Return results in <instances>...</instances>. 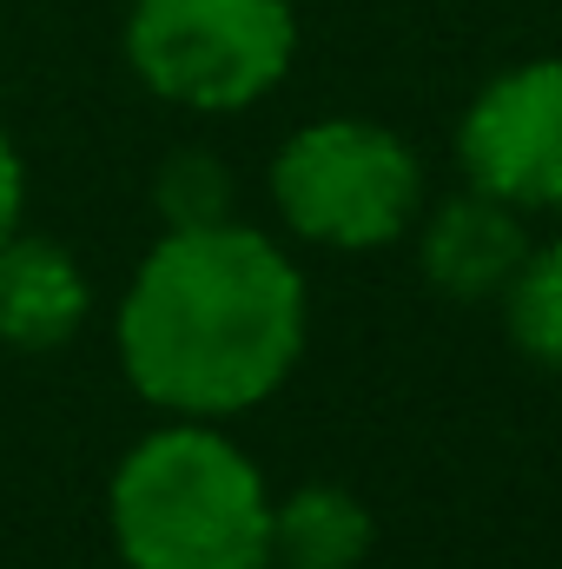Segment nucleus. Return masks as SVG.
Returning a JSON list of instances; mask_svg holds the SVG:
<instances>
[{"label": "nucleus", "instance_id": "nucleus-1", "mask_svg": "<svg viewBox=\"0 0 562 569\" xmlns=\"http://www.w3.org/2000/svg\"><path fill=\"white\" fill-rule=\"evenodd\" d=\"M304 279L239 219L165 232L120 298V365L145 405L225 425L265 405L304 351Z\"/></svg>", "mask_w": 562, "mask_h": 569}, {"label": "nucleus", "instance_id": "nucleus-2", "mask_svg": "<svg viewBox=\"0 0 562 569\" xmlns=\"http://www.w3.org/2000/svg\"><path fill=\"white\" fill-rule=\"evenodd\" d=\"M107 523L127 569H272V490L205 418L145 430L120 457Z\"/></svg>", "mask_w": 562, "mask_h": 569}, {"label": "nucleus", "instance_id": "nucleus-3", "mask_svg": "<svg viewBox=\"0 0 562 569\" xmlns=\"http://www.w3.org/2000/svg\"><path fill=\"white\" fill-rule=\"evenodd\" d=\"M272 206L304 246L378 252L418 226L423 166L378 120H318L279 146Z\"/></svg>", "mask_w": 562, "mask_h": 569}, {"label": "nucleus", "instance_id": "nucleus-4", "mask_svg": "<svg viewBox=\"0 0 562 569\" xmlns=\"http://www.w3.org/2000/svg\"><path fill=\"white\" fill-rule=\"evenodd\" d=\"M291 0H133L127 60L145 93L192 113H239L291 73Z\"/></svg>", "mask_w": 562, "mask_h": 569}, {"label": "nucleus", "instance_id": "nucleus-5", "mask_svg": "<svg viewBox=\"0 0 562 569\" xmlns=\"http://www.w3.org/2000/svg\"><path fill=\"white\" fill-rule=\"evenodd\" d=\"M456 159L476 192L516 212L562 206V60L503 67L463 113Z\"/></svg>", "mask_w": 562, "mask_h": 569}, {"label": "nucleus", "instance_id": "nucleus-6", "mask_svg": "<svg viewBox=\"0 0 562 569\" xmlns=\"http://www.w3.org/2000/svg\"><path fill=\"white\" fill-rule=\"evenodd\" d=\"M411 232H418L423 279L443 298H503V284L516 279V266L530 259L516 206H503L496 192H476V186L443 199L430 219L418 212Z\"/></svg>", "mask_w": 562, "mask_h": 569}, {"label": "nucleus", "instance_id": "nucleus-7", "mask_svg": "<svg viewBox=\"0 0 562 569\" xmlns=\"http://www.w3.org/2000/svg\"><path fill=\"white\" fill-rule=\"evenodd\" d=\"M93 311V284L80 259L40 232L0 239V345L7 351H60L80 338Z\"/></svg>", "mask_w": 562, "mask_h": 569}, {"label": "nucleus", "instance_id": "nucleus-8", "mask_svg": "<svg viewBox=\"0 0 562 569\" xmlns=\"http://www.w3.org/2000/svg\"><path fill=\"white\" fill-rule=\"evenodd\" d=\"M371 510L338 483H304L272 503V563L279 569H358L371 557Z\"/></svg>", "mask_w": 562, "mask_h": 569}, {"label": "nucleus", "instance_id": "nucleus-9", "mask_svg": "<svg viewBox=\"0 0 562 569\" xmlns=\"http://www.w3.org/2000/svg\"><path fill=\"white\" fill-rule=\"evenodd\" d=\"M503 318H510V338L523 358L562 371V239L530 246L516 279L503 284Z\"/></svg>", "mask_w": 562, "mask_h": 569}, {"label": "nucleus", "instance_id": "nucleus-10", "mask_svg": "<svg viewBox=\"0 0 562 569\" xmlns=\"http://www.w3.org/2000/svg\"><path fill=\"white\" fill-rule=\"evenodd\" d=\"M152 206L165 212V232H185V226H219L232 219V166L219 152H165L159 179H152Z\"/></svg>", "mask_w": 562, "mask_h": 569}, {"label": "nucleus", "instance_id": "nucleus-11", "mask_svg": "<svg viewBox=\"0 0 562 569\" xmlns=\"http://www.w3.org/2000/svg\"><path fill=\"white\" fill-rule=\"evenodd\" d=\"M20 206H27V166H20V146L0 127V239L20 232Z\"/></svg>", "mask_w": 562, "mask_h": 569}]
</instances>
